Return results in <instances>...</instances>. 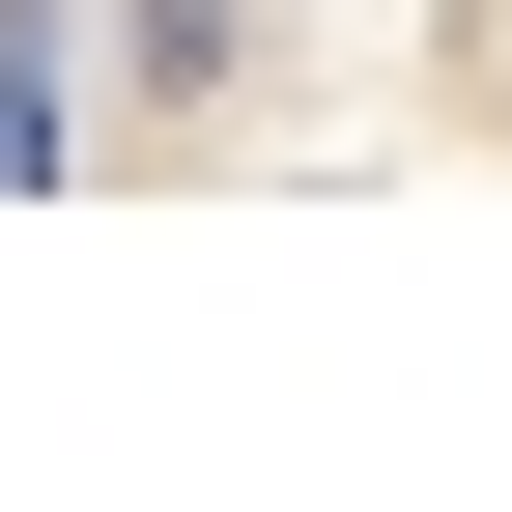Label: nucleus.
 Returning <instances> with one entry per match:
<instances>
[{"instance_id": "obj_2", "label": "nucleus", "mask_w": 512, "mask_h": 512, "mask_svg": "<svg viewBox=\"0 0 512 512\" xmlns=\"http://www.w3.org/2000/svg\"><path fill=\"white\" fill-rule=\"evenodd\" d=\"M29 86H57V0H0V200H29Z\"/></svg>"}, {"instance_id": "obj_1", "label": "nucleus", "mask_w": 512, "mask_h": 512, "mask_svg": "<svg viewBox=\"0 0 512 512\" xmlns=\"http://www.w3.org/2000/svg\"><path fill=\"white\" fill-rule=\"evenodd\" d=\"M512 171V0H57L29 200H342Z\"/></svg>"}]
</instances>
